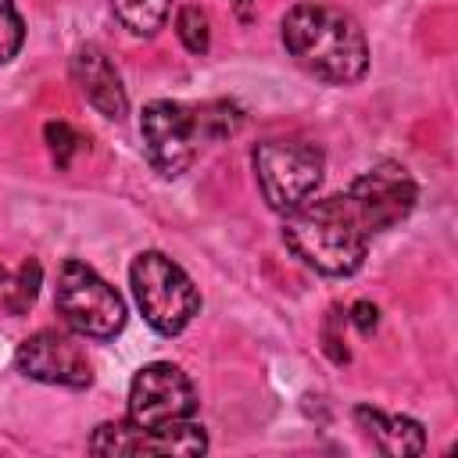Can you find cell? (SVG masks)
I'll use <instances>...</instances> for the list:
<instances>
[{
    "label": "cell",
    "instance_id": "3",
    "mask_svg": "<svg viewBox=\"0 0 458 458\" xmlns=\"http://www.w3.org/2000/svg\"><path fill=\"white\" fill-rule=\"evenodd\" d=\"M129 283L143 318L161 336L182 333L200 311V293L193 279L161 250H140L129 265Z\"/></svg>",
    "mask_w": 458,
    "mask_h": 458
},
{
    "label": "cell",
    "instance_id": "19",
    "mask_svg": "<svg viewBox=\"0 0 458 458\" xmlns=\"http://www.w3.org/2000/svg\"><path fill=\"white\" fill-rule=\"evenodd\" d=\"M336 318H340V308H333V311H329L326 329H322V340H326V354H329L336 365H344L351 354H347V347H340L344 340H340V333H336Z\"/></svg>",
    "mask_w": 458,
    "mask_h": 458
},
{
    "label": "cell",
    "instance_id": "6",
    "mask_svg": "<svg viewBox=\"0 0 458 458\" xmlns=\"http://www.w3.org/2000/svg\"><path fill=\"white\" fill-rule=\"evenodd\" d=\"M140 136L154 172L165 179H179L204 143L200 111L179 100H150L140 114Z\"/></svg>",
    "mask_w": 458,
    "mask_h": 458
},
{
    "label": "cell",
    "instance_id": "17",
    "mask_svg": "<svg viewBox=\"0 0 458 458\" xmlns=\"http://www.w3.org/2000/svg\"><path fill=\"white\" fill-rule=\"evenodd\" d=\"M25 43V25H21V14L14 11L11 0H0V64L14 61L18 50Z\"/></svg>",
    "mask_w": 458,
    "mask_h": 458
},
{
    "label": "cell",
    "instance_id": "11",
    "mask_svg": "<svg viewBox=\"0 0 458 458\" xmlns=\"http://www.w3.org/2000/svg\"><path fill=\"white\" fill-rule=\"evenodd\" d=\"M354 422H358V429H365V437H372V444L383 454L408 458V454H422L426 451V433L408 415H386L379 408L358 404L354 408Z\"/></svg>",
    "mask_w": 458,
    "mask_h": 458
},
{
    "label": "cell",
    "instance_id": "5",
    "mask_svg": "<svg viewBox=\"0 0 458 458\" xmlns=\"http://www.w3.org/2000/svg\"><path fill=\"white\" fill-rule=\"evenodd\" d=\"M254 175L265 204L279 215L301 208L322 182L326 157L308 140H265L254 147Z\"/></svg>",
    "mask_w": 458,
    "mask_h": 458
},
{
    "label": "cell",
    "instance_id": "2",
    "mask_svg": "<svg viewBox=\"0 0 458 458\" xmlns=\"http://www.w3.org/2000/svg\"><path fill=\"white\" fill-rule=\"evenodd\" d=\"M286 247L322 276H354L369 250V229L347 193L304 200L283 222Z\"/></svg>",
    "mask_w": 458,
    "mask_h": 458
},
{
    "label": "cell",
    "instance_id": "18",
    "mask_svg": "<svg viewBox=\"0 0 458 458\" xmlns=\"http://www.w3.org/2000/svg\"><path fill=\"white\" fill-rule=\"evenodd\" d=\"M43 140H47V147H50L54 165H57V168H68V161H72V154H75V147H79L75 129H72L68 122H47V125H43Z\"/></svg>",
    "mask_w": 458,
    "mask_h": 458
},
{
    "label": "cell",
    "instance_id": "13",
    "mask_svg": "<svg viewBox=\"0 0 458 458\" xmlns=\"http://www.w3.org/2000/svg\"><path fill=\"white\" fill-rule=\"evenodd\" d=\"M172 0H111L114 18L132 32V36H154L165 18H168Z\"/></svg>",
    "mask_w": 458,
    "mask_h": 458
},
{
    "label": "cell",
    "instance_id": "1",
    "mask_svg": "<svg viewBox=\"0 0 458 458\" xmlns=\"http://www.w3.org/2000/svg\"><path fill=\"white\" fill-rule=\"evenodd\" d=\"M286 54L322 82L351 86L369 68V43L361 25L329 4H297L283 18Z\"/></svg>",
    "mask_w": 458,
    "mask_h": 458
},
{
    "label": "cell",
    "instance_id": "16",
    "mask_svg": "<svg viewBox=\"0 0 458 458\" xmlns=\"http://www.w3.org/2000/svg\"><path fill=\"white\" fill-rule=\"evenodd\" d=\"M175 32H179V43L190 50V54H208L211 47V29H208V14L193 4H186L175 18Z\"/></svg>",
    "mask_w": 458,
    "mask_h": 458
},
{
    "label": "cell",
    "instance_id": "10",
    "mask_svg": "<svg viewBox=\"0 0 458 458\" xmlns=\"http://www.w3.org/2000/svg\"><path fill=\"white\" fill-rule=\"evenodd\" d=\"M72 82L79 86V93L86 97V104H93L104 118L118 122L129 114V97H125V86H122V75L118 68L111 64V57L97 47V43H86L72 54Z\"/></svg>",
    "mask_w": 458,
    "mask_h": 458
},
{
    "label": "cell",
    "instance_id": "4",
    "mask_svg": "<svg viewBox=\"0 0 458 458\" xmlns=\"http://www.w3.org/2000/svg\"><path fill=\"white\" fill-rule=\"evenodd\" d=\"M57 315L82 336L111 340L125 326V301L122 293L100 279L86 261L68 258L57 268V290H54Z\"/></svg>",
    "mask_w": 458,
    "mask_h": 458
},
{
    "label": "cell",
    "instance_id": "9",
    "mask_svg": "<svg viewBox=\"0 0 458 458\" xmlns=\"http://www.w3.org/2000/svg\"><path fill=\"white\" fill-rule=\"evenodd\" d=\"M18 372L36 379V383H50V386H68V390H82L93 383V369L86 351L54 329H39L32 336L21 340L18 347Z\"/></svg>",
    "mask_w": 458,
    "mask_h": 458
},
{
    "label": "cell",
    "instance_id": "12",
    "mask_svg": "<svg viewBox=\"0 0 458 458\" xmlns=\"http://www.w3.org/2000/svg\"><path fill=\"white\" fill-rule=\"evenodd\" d=\"M89 451L107 458H140V454H168V444L161 429H143L129 419V422H100L89 437Z\"/></svg>",
    "mask_w": 458,
    "mask_h": 458
},
{
    "label": "cell",
    "instance_id": "15",
    "mask_svg": "<svg viewBox=\"0 0 458 458\" xmlns=\"http://www.w3.org/2000/svg\"><path fill=\"white\" fill-rule=\"evenodd\" d=\"M200 132H204V143H218L225 136H236L240 125H243V111L229 100H211V104H200Z\"/></svg>",
    "mask_w": 458,
    "mask_h": 458
},
{
    "label": "cell",
    "instance_id": "22",
    "mask_svg": "<svg viewBox=\"0 0 458 458\" xmlns=\"http://www.w3.org/2000/svg\"><path fill=\"white\" fill-rule=\"evenodd\" d=\"M236 4H250V0H236Z\"/></svg>",
    "mask_w": 458,
    "mask_h": 458
},
{
    "label": "cell",
    "instance_id": "14",
    "mask_svg": "<svg viewBox=\"0 0 458 458\" xmlns=\"http://www.w3.org/2000/svg\"><path fill=\"white\" fill-rule=\"evenodd\" d=\"M39 283H43V265L36 258H25L18 265V272L11 276V283L4 286V308L11 315H25L39 293Z\"/></svg>",
    "mask_w": 458,
    "mask_h": 458
},
{
    "label": "cell",
    "instance_id": "8",
    "mask_svg": "<svg viewBox=\"0 0 458 458\" xmlns=\"http://www.w3.org/2000/svg\"><path fill=\"white\" fill-rule=\"evenodd\" d=\"M354 211L361 215L369 233H383L390 225H397L401 218L411 215L415 200H419V186L411 179V172L397 161H379L376 168L361 172L351 190H347Z\"/></svg>",
    "mask_w": 458,
    "mask_h": 458
},
{
    "label": "cell",
    "instance_id": "7",
    "mask_svg": "<svg viewBox=\"0 0 458 458\" xmlns=\"http://www.w3.org/2000/svg\"><path fill=\"white\" fill-rule=\"evenodd\" d=\"M197 394L186 372L172 361H150L132 376L129 386V419L143 429H161L179 419H193Z\"/></svg>",
    "mask_w": 458,
    "mask_h": 458
},
{
    "label": "cell",
    "instance_id": "21",
    "mask_svg": "<svg viewBox=\"0 0 458 458\" xmlns=\"http://www.w3.org/2000/svg\"><path fill=\"white\" fill-rule=\"evenodd\" d=\"M4 283H7V272H4V265H0V286H4Z\"/></svg>",
    "mask_w": 458,
    "mask_h": 458
},
{
    "label": "cell",
    "instance_id": "20",
    "mask_svg": "<svg viewBox=\"0 0 458 458\" xmlns=\"http://www.w3.org/2000/svg\"><path fill=\"white\" fill-rule=\"evenodd\" d=\"M351 322L358 326V333L369 336V333L379 326V308H376L372 301H354V304H351Z\"/></svg>",
    "mask_w": 458,
    "mask_h": 458
}]
</instances>
